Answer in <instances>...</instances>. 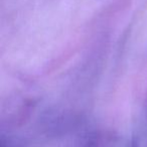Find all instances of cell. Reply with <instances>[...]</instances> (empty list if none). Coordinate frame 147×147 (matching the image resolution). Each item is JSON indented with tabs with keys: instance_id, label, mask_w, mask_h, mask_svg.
<instances>
[]
</instances>
